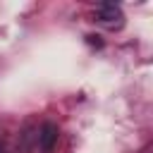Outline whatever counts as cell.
Segmentation results:
<instances>
[{
    "label": "cell",
    "mask_w": 153,
    "mask_h": 153,
    "mask_svg": "<svg viewBox=\"0 0 153 153\" xmlns=\"http://www.w3.org/2000/svg\"><path fill=\"white\" fill-rule=\"evenodd\" d=\"M57 136H60V129L55 122H43V127L38 129V143H41V151L43 153H50L57 143Z\"/></svg>",
    "instance_id": "cell-1"
},
{
    "label": "cell",
    "mask_w": 153,
    "mask_h": 153,
    "mask_svg": "<svg viewBox=\"0 0 153 153\" xmlns=\"http://www.w3.org/2000/svg\"><path fill=\"white\" fill-rule=\"evenodd\" d=\"M98 19L103 22V24H108V26H120L122 24V12H120V7L117 5H112V2H103L100 7H98Z\"/></svg>",
    "instance_id": "cell-2"
},
{
    "label": "cell",
    "mask_w": 153,
    "mask_h": 153,
    "mask_svg": "<svg viewBox=\"0 0 153 153\" xmlns=\"http://www.w3.org/2000/svg\"><path fill=\"white\" fill-rule=\"evenodd\" d=\"M88 43H96V45H100V41H98V36H88Z\"/></svg>",
    "instance_id": "cell-3"
},
{
    "label": "cell",
    "mask_w": 153,
    "mask_h": 153,
    "mask_svg": "<svg viewBox=\"0 0 153 153\" xmlns=\"http://www.w3.org/2000/svg\"><path fill=\"white\" fill-rule=\"evenodd\" d=\"M0 153H7V148H5V146H0Z\"/></svg>",
    "instance_id": "cell-4"
}]
</instances>
